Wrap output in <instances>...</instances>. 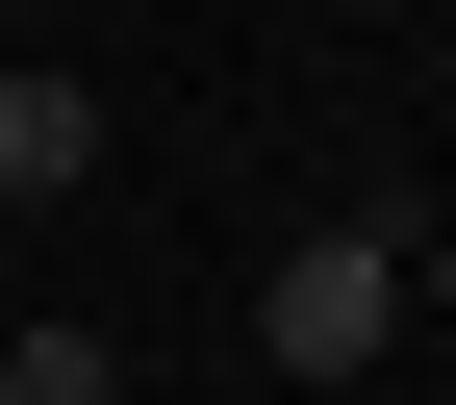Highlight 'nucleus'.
<instances>
[{"mask_svg": "<svg viewBox=\"0 0 456 405\" xmlns=\"http://www.w3.org/2000/svg\"><path fill=\"white\" fill-rule=\"evenodd\" d=\"M254 329H279V380H380L406 355V228H305Z\"/></svg>", "mask_w": 456, "mask_h": 405, "instance_id": "obj_1", "label": "nucleus"}, {"mask_svg": "<svg viewBox=\"0 0 456 405\" xmlns=\"http://www.w3.org/2000/svg\"><path fill=\"white\" fill-rule=\"evenodd\" d=\"M102 178V101L77 77H0V203H77Z\"/></svg>", "mask_w": 456, "mask_h": 405, "instance_id": "obj_2", "label": "nucleus"}, {"mask_svg": "<svg viewBox=\"0 0 456 405\" xmlns=\"http://www.w3.org/2000/svg\"><path fill=\"white\" fill-rule=\"evenodd\" d=\"M0 405H127V380H102V329H0Z\"/></svg>", "mask_w": 456, "mask_h": 405, "instance_id": "obj_3", "label": "nucleus"}, {"mask_svg": "<svg viewBox=\"0 0 456 405\" xmlns=\"http://www.w3.org/2000/svg\"><path fill=\"white\" fill-rule=\"evenodd\" d=\"M406 329H456V228H406Z\"/></svg>", "mask_w": 456, "mask_h": 405, "instance_id": "obj_4", "label": "nucleus"}]
</instances>
